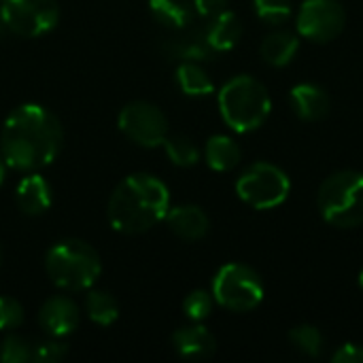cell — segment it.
I'll return each instance as SVG.
<instances>
[{
    "label": "cell",
    "mask_w": 363,
    "mask_h": 363,
    "mask_svg": "<svg viewBox=\"0 0 363 363\" xmlns=\"http://www.w3.org/2000/svg\"><path fill=\"white\" fill-rule=\"evenodd\" d=\"M64 130L60 119L40 104H21L4 119L0 151L9 168L34 172L49 166L62 151Z\"/></svg>",
    "instance_id": "obj_1"
},
{
    "label": "cell",
    "mask_w": 363,
    "mask_h": 363,
    "mask_svg": "<svg viewBox=\"0 0 363 363\" xmlns=\"http://www.w3.org/2000/svg\"><path fill=\"white\" fill-rule=\"evenodd\" d=\"M170 208V191L153 174L125 177L108 198V221L115 232L145 234L164 221Z\"/></svg>",
    "instance_id": "obj_2"
},
{
    "label": "cell",
    "mask_w": 363,
    "mask_h": 363,
    "mask_svg": "<svg viewBox=\"0 0 363 363\" xmlns=\"http://www.w3.org/2000/svg\"><path fill=\"white\" fill-rule=\"evenodd\" d=\"M219 111L223 121L240 134L262 128L272 111V100L266 85L251 77L238 74L219 91Z\"/></svg>",
    "instance_id": "obj_3"
},
{
    "label": "cell",
    "mask_w": 363,
    "mask_h": 363,
    "mask_svg": "<svg viewBox=\"0 0 363 363\" xmlns=\"http://www.w3.org/2000/svg\"><path fill=\"white\" fill-rule=\"evenodd\" d=\"M45 270L55 287L66 291H83L89 289L100 277L102 262L91 245L68 238L47 251Z\"/></svg>",
    "instance_id": "obj_4"
},
{
    "label": "cell",
    "mask_w": 363,
    "mask_h": 363,
    "mask_svg": "<svg viewBox=\"0 0 363 363\" xmlns=\"http://www.w3.org/2000/svg\"><path fill=\"white\" fill-rule=\"evenodd\" d=\"M317 206L323 219L342 230L363 223V172L340 170L330 174L317 196Z\"/></svg>",
    "instance_id": "obj_5"
},
{
    "label": "cell",
    "mask_w": 363,
    "mask_h": 363,
    "mask_svg": "<svg viewBox=\"0 0 363 363\" xmlns=\"http://www.w3.org/2000/svg\"><path fill=\"white\" fill-rule=\"evenodd\" d=\"M262 277L245 264H228L213 279V298L219 306L234 313H249L264 300Z\"/></svg>",
    "instance_id": "obj_6"
},
{
    "label": "cell",
    "mask_w": 363,
    "mask_h": 363,
    "mask_svg": "<svg viewBox=\"0 0 363 363\" xmlns=\"http://www.w3.org/2000/svg\"><path fill=\"white\" fill-rule=\"evenodd\" d=\"M291 181L279 166L270 162L251 164L236 181V194L242 202L257 211H268L287 200Z\"/></svg>",
    "instance_id": "obj_7"
},
{
    "label": "cell",
    "mask_w": 363,
    "mask_h": 363,
    "mask_svg": "<svg viewBox=\"0 0 363 363\" xmlns=\"http://www.w3.org/2000/svg\"><path fill=\"white\" fill-rule=\"evenodd\" d=\"M0 17L13 34L34 38L55 28L60 6L55 0H2Z\"/></svg>",
    "instance_id": "obj_8"
},
{
    "label": "cell",
    "mask_w": 363,
    "mask_h": 363,
    "mask_svg": "<svg viewBox=\"0 0 363 363\" xmlns=\"http://www.w3.org/2000/svg\"><path fill=\"white\" fill-rule=\"evenodd\" d=\"M119 130L140 147H162L168 136V119L166 115L151 102L136 100L123 106L119 113Z\"/></svg>",
    "instance_id": "obj_9"
},
{
    "label": "cell",
    "mask_w": 363,
    "mask_h": 363,
    "mask_svg": "<svg viewBox=\"0 0 363 363\" xmlns=\"http://www.w3.org/2000/svg\"><path fill=\"white\" fill-rule=\"evenodd\" d=\"M347 13L338 0H304L298 13V32L313 43H330L345 30Z\"/></svg>",
    "instance_id": "obj_10"
},
{
    "label": "cell",
    "mask_w": 363,
    "mask_h": 363,
    "mask_svg": "<svg viewBox=\"0 0 363 363\" xmlns=\"http://www.w3.org/2000/svg\"><path fill=\"white\" fill-rule=\"evenodd\" d=\"M79 306L66 296H53L45 300L38 311V323L51 338H64L79 328Z\"/></svg>",
    "instance_id": "obj_11"
},
{
    "label": "cell",
    "mask_w": 363,
    "mask_h": 363,
    "mask_svg": "<svg viewBox=\"0 0 363 363\" xmlns=\"http://www.w3.org/2000/svg\"><path fill=\"white\" fill-rule=\"evenodd\" d=\"M179 36L166 38L162 49L168 57L181 60V62H204L211 60L215 53L213 47L206 40V28H183L179 30Z\"/></svg>",
    "instance_id": "obj_12"
},
{
    "label": "cell",
    "mask_w": 363,
    "mask_h": 363,
    "mask_svg": "<svg viewBox=\"0 0 363 363\" xmlns=\"http://www.w3.org/2000/svg\"><path fill=\"white\" fill-rule=\"evenodd\" d=\"M289 102L294 113L304 121H319L328 117L332 108L330 94L317 83H300L289 91Z\"/></svg>",
    "instance_id": "obj_13"
},
{
    "label": "cell",
    "mask_w": 363,
    "mask_h": 363,
    "mask_svg": "<svg viewBox=\"0 0 363 363\" xmlns=\"http://www.w3.org/2000/svg\"><path fill=\"white\" fill-rule=\"evenodd\" d=\"M164 221L168 223L170 232L183 240H202L211 228L206 213L196 204H181V206L168 208Z\"/></svg>",
    "instance_id": "obj_14"
},
{
    "label": "cell",
    "mask_w": 363,
    "mask_h": 363,
    "mask_svg": "<svg viewBox=\"0 0 363 363\" xmlns=\"http://www.w3.org/2000/svg\"><path fill=\"white\" fill-rule=\"evenodd\" d=\"M15 200H17V206L30 215V217H38L43 215L51 202H53V196H51V185L47 183L45 177H40L36 170L34 172H28L17 189H15Z\"/></svg>",
    "instance_id": "obj_15"
},
{
    "label": "cell",
    "mask_w": 363,
    "mask_h": 363,
    "mask_svg": "<svg viewBox=\"0 0 363 363\" xmlns=\"http://www.w3.org/2000/svg\"><path fill=\"white\" fill-rule=\"evenodd\" d=\"M172 347L179 353V357L198 362V359H208L217 351V340L215 336L204 328V325H189L181 328L172 336Z\"/></svg>",
    "instance_id": "obj_16"
},
{
    "label": "cell",
    "mask_w": 363,
    "mask_h": 363,
    "mask_svg": "<svg viewBox=\"0 0 363 363\" xmlns=\"http://www.w3.org/2000/svg\"><path fill=\"white\" fill-rule=\"evenodd\" d=\"M242 38V21L236 13L223 11L206 26V40L213 51H230Z\"/></svg>",
    "instance_id": "obj_17"
},
{
    "label": "cell",
    "mask_w": 363,
    "mask_h": 363,
    "mask_svg": "<svg viewBox=\"0 0 363 363\" xmlns=\"http://www.w3.org/2000/svg\"><path fill=\"white\" fill-rule=\"evenodd\" d=\"M298 49H300V40H298V36L294 32L274 30L264 38V43L259 47V53H262L266 64H270L274 68H283L294 60Z\"/></svg>",
    "instance_id": "obj_18"
},
{
    "label": "cell",
    "mask_w": 363,
    "mask_h": 363,
    "mask_svg": "<svg viewBox=\"0 0 363 363\" xmlns=\"http://www.w3.org/2000/svg\"><path fill=\"white\" fill-rule=\"evenodd\" d=\"M204 160H206V164L213 170H217V172H230V170H234L240 164L242 151H240V145L234 138H230L225 134H215L206 143Z\"/></svg>",
    "instance_id": "obj_19"
},
{
    "label": "cell",
    "mask_w": 363,
    "mask_h": 363,
    "mask_svg": "<svg viewBox=\"0 0 363 363\" xmlns=\"http://www.w3.org/2000/svg\"><path fill=\"white\" fill-rule=\"evenodd\" d=\"M149 9L162 26L172 30H183L191 26L196 15L191 0H149Z\"/></svg>",
    "instance_id": "obj_20"
},
{
    "label": "cell",
    "mask_w": 363,
    "mask_h": 363,
    "mask_svg": "<svg viewBox=\"0 0 363 363\" xmlns=\"http://www.w3.org/2000/svg\"><path fill=\"white\" fill-rule=\"evenodd\" d=\"M177 83L187 96H208L215 91L213 79L200 66V62H181L177 68Z\"/></svg>",
    "instance_id": "obj_21"
},
{
    "label": "cell",
    "mask_w": 363,
    "mask_h": 363,
    "mask_svg": "<svg viewBox=\"0 0 363 363\" xmlns=\"http://www.w3.org/2000/svg\"><path fill=\"white\" fill-rule=\"evenodd\" d=\"M85 313L96 325L108 328L119 317V304L108 291H89L85 298Z\"/></svg>",
    "instance_id": "obj_22"
},
{
    "label": "cell",
    "mask_w": 363,
    "mask_h": 363,
    "mask_svg": "<svg viewBox=\"0 0 363 363\" xmlns=\"http://www.w3.org/2000/svg\"><path fill=\"white\" fill-rule=\"evenodd\" d=\"M162 147L166 149V155L170 157V162L179 168H189V166H196L200 162L198 145L183 134H174V136L168 134Z\"/></svg>",
    "instance_id": "obj_23"
},
{
    "label": "cell",
    "mask_w": 363,
    "mask_h": 363,
    "mask_svg": "<svg viewBox=\"0 0 363 363\" xmlns=\"http://www.w3.org/2000/svg\"><path fill=\"white\" fill-rule=\"evenodd\" d=\"M289 340L306 357H319L325 349V338H323L321 330L315 325H308V323L294 328L289 332Z\"/></svg>",
    "instance_id": "obj_24"
},
{
    "label": "cell",
    "mask_w": 363,
    "mask_h": 363,
    "mask_svg": "<svg viewBox=\"0 0 363 363\" xmlns=\"http://www.w3.org/2000/svg\"><path fill=\"white\" fill-rule=\"evenodd\" d=\"M0 362L2 363H28L34 362V345L23 336L9 334L0 345Z\"/></svg>",
    "instance_id": "obj_25"
},
{
    "label": "cell",
    "mask_w": 363,
    "mask_h": 363,
    "mask_svg": "<svg viewBox=\"0 0 363 363\" xmlns=\"http://www.w3.org/2000/svg\"><path fill=\"white\" fill-rule=\"evenodd\" d=\"M253 6H255L257 17L266 21L268 26H281L289 21L294 13L291 0H253Z\"/></svg>",
    "instance_id": "obj_26"
},
{
    "label": "cell",
    "mask_w": 363,
    "mask_h": 363,
    "mask_svg": "<svg viewBox=\"0 0 363 363\" xmlns=\"http://www.w3.org/2000/svg\"><path fill=\"white\" fill-rule=\"evenodd\" d=\"M213 302H215L213 294H208V291H204V289H196V291H191V294L185 298L183 311H185V315H187L191 321L200 323V321H204V319L213 313Z\"/></svg>",
    "instance_id": "obj_27"
},
{
    "label": "cell",
    "mask_w": 363,
    "mask_h": 363,
    "mask_svg": "<svg viewBox=\"0 0 363 363\" xmlns=\"http://www.w3.org/2000/svg\"><path fill=\"white\" fill-rule=\"evenodd\" d=\"M23 323V308L17 300L0 296V332L15 330Z\"/></svg>",
    "instance_id": "obj_28"
},
{
    "label": "cell",
    "mask_w": 363,
    "mask_h": 363,
    "mask_svg": "<svg viewBox=\"0 0 363 363\" xmlns=\"http://www.w3.org/2000/svg\"><path fill=\"white\" fill-rule=\"evenodd\" d=\"M68 355V345H64L57 338L45 340L34 347V362L38 363H57Z\"/></svg>",
    "instance_id": "obj_29"
},
{
    "label": "cell",
    "mask_w": 363,
    "mask_h": 363,
    "mask_svg": "<svg viewBox=\"0 0 363 363\" xmlns=\"http://www.w3.org/2000/svg\"><path fill=\"white\" fill-rule=\"evenodd\" d=\"M334 363H363V345H342L332 353Z\"/></svg>",
    "instance_id": "obj_30"
},
{
    "label": "cell",
    "mask_w": 363,
    "mask_h": 363,
    "mask_svg": "<svg viewBox=\"0 0 363 363\" xmlns=\"http://www.w3.org/2000/svg\"><path fill=\"white\" fill-rule=\"evenodd\" d=\"M228 2L230 0H194V9L200 17L204 19H213L219 13L228 11Z\"/></svg>",
    "instance_id": "obj_31"
},
{
    "label": "cell",
    "mask_w": 363,
    "mask_h": 363,
    "mask_svg": "<svg viewBox=\"0 0 363 363\" xmlns=\"http://www.w3.org/2000/svg\"><path fill=\"white\" fill-rule=\"evenodd\" d=\"M4 170H6V164H4V160L0 157V185H2V181H4Z\"/></svg>",
    "instance_id": "obj_32"
},
{
    "label": "cell",
    "mask_w": 363,
    "mask_h": 363,
    "mask_svg": "<svg viewBox=\"0 0 363 363\" xmlns=\"http://www.w3.org/2000/svg\"><path fill=\"white\" fill-rule=\"evenodd\" d=\"M359 285H362V289H363V270L359 272Z\"/></svg>",
    "instance_id": "obj_33"
},
{
    "label": "cell",
    "mask_w": 363,
    "mask_h": 363,
    "mask_svg": "<svg viewBox=\"0 0 363 363\" xmlns=\"http://www.w3.org/2000/svg\"><path fill=\"white\" fill-rule=\"evenodd\" d=\"M0 264H2V251H0Z\"/></svg>",
    "instance_id": "obj_34"
}]
</instances>
